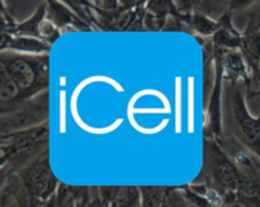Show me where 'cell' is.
<instances>
[{
	"label": "cell",
	"instance_id": "6da1fadb",
	"mask_svg": "<svg viewBox=\"0 0 260 207\" xmlns=\"http://www.w3.org/2000/svg\"><path fill=\"white\" fill-rule=\"evenodd\" d=\"M4 69L19 88L24 101L33 98L50 86V55H27L4 50L0 55Z\"/></svg>",
	"mask_w": 260,
	"mask_h": 207
},
{
	"label": "cell",
	"instance_id": "7a4b0ae2",
	"mask_svg": "<svg viewBox=\"0 0 260 207\" xmlns=\"http://www.w3.org/2000/svg\"><path fill=\"white\" fill-rule=\"evenodd\" d=\"M50 150V124L2 136V180Z\"/></svg>",
	"mask_w": 260,
	"mask_h": 207
},
{
	"label": "cell",
	"instance_id": "3957f363",
	"mask_svg": "<svg viewBox=\"0 0 260 207\" xmlns=\"http://www.w3.org/2000/svg\"><path fill=\"white\" fill-rule=\"evenodd\" d=\"M205 185L222 193L226 203L235 202L240 173L230 155L215 139L205 137L203 141V165L200 177Z\"/></svg>",
	"mask_w": 260,
	"mask_h": 207
},
{
	"label": "cell",
	"instance_id": "277c9868",
	"mask_svg": "<svg viewBox=\"0 0 260 207\" xmlns=\"http://www.w3.org/2000/svg\"><path fill=\"white\" fill-rule=\"evenodd\" d=\"M226 99L229 124L234 139L260 160V117L255 119L248 111L238 81L228 80Z\"/></svg>",
	"mask_w": 260,
	"mask_h": 207
},
{
	"label": "cell",
	"instance_id": "5b68a950",
	"mask_svg": "<svg viewBox=\"0 0 260 207\" xmlns=\"http://www.w3.org/2000/svg\"><path fill=\"white\" fill-rule=\"evenodd\" d=\"M50 121V92L46 91L24 103L18 106L9 113L0 116V135L17 134L24 130L42 126Z\"/></svg>",
	"mask_w": 260,
	"mask_h": 207
},
{
	"label": "cell",
	"instance_id": "8992f818",
	"mask_svg": "<svg viewBox=\"0 0 260 207\" xmlns=\"http://www.w3.org/2000/svg\"><path fill=\"white\" fill-rule=\"evenodd\" d=\"M17 174L25 192L41 203L51 200L60 188V183L51 168L50 150L40 155Z\"/></svg>",
	"mask_w": 260,
	"mask_h": 207
},
{
	"label": "cell",
	"instance_id": "52a82bcc",
	"mask_svg": "<svg viewBox=\"0 0 260 207\" xmlns=\"http://www.w3.org/2000/svg\"><path fill=\"white\" fill-rule=\"evenodd\" d=\"M50 43L41 38L23 37L2 33V51L9 50L27 55H46L51 50Z\"/></svg>",
	"mask_w": 260,
	"mask_h": 207
},
{
	"label": "cell",
	"instance_id": "ba28073f",
	"mask_svg": "<svg viewBox=\"0 0 260 207\" xmlns=\"http://www.w3.org/2000/svg\"><path fill=\"white\" fill-rule=\"evenodd\" d=\"M24 102L17 84L4 69L0 68V113H9Z\"/></svg>",
	"mask_w": 260,
	"mask_h": 207
},
{
	"label": "cell",
	"instance_id": "9c48e42d",
	"mask_svg": "<svg viewBox=\"0 0 260 207\" xmlns=\"http://www.w3.org/2000/svg\"><path fill=\"white\" fill-rule=\"evenodd\" d=\"M222 66L228 80H248L245 61L239 51H226L222 56Z\"/></svg>",
	"mask_w": 260,
	"mask_h": 207
},
{
	"label": "cell",
	"instance_id": "30bf717a",
	"mask_svg": "<svg viewBox=\"0 0 260 207\" xmlns=\"http://www.w3.org/2000/svg\"><path fill=\"white\" fill-rule=\"evenodd\" d=\"M46 12H47V2L43 3L42 7L37 9V12L33 14L32 18H29L25 22L15 25L8 35L12 36H23V37H35L41 38L40 27L43 20L46 19ZM42 40V38H41Z\"/></svg>",
	"mask_w": 260,
	"mask_h": 207
},
{
	"label": "cell",
	"instance_id": "8fae6325",
	"mask_svg": "<svg viewBox=\"0 0 260 207\" xmlns=\"http://www.w3.org/2000/svg\"><path fill=\"white\" fill-rule=\"evenodd\" d=\"M46 19L50 20L53 25L61 28L68 24H75V23H83V20L71 13L69 8L65 7V3L58 2H47V12H46Z\"/></svg>",
	"mask_w": 260,
	"mask_h": 207
},
{
	"label": "cell",
	"instance_id": "7c38bea8",
	"mask_svg": "<svg viewBox=\"0 0 260 207\" xmlns=\"http://www.w3.org/2000/svg\"><path fill=\"white\" fill-rule=\"evenodd\" d=\"M140 207H162L167 187L162 186H141Z\"/></svg>",
	"mask_w": 260,
	"mask_h": 207
},
{
	"label": "cell",
	"instance_id": "4fadbf2b",
	"mask_svg": "<svg viewBox=\"0 0 260 207\" xmlns=\"http://www.w3.org/2000/svg\"><path fill=\"white\" fill-rule=\"evenodd\" d=\"M162 207H196L188 198L183 187H167Z\"/></svg>",
	"mask_w": 260,
	"mask_h": 207
},
{
	"label": "cell",
	"instance_id": "5bb4252c",
	"mask_svg": "<svg viewBox=\"0 0 260 207\" xmlns=\"http://www.w3.org/2000/svg\"><path fill=\"white\" fill-rule=\"evenodd\" d=\"M40 35L43 41H46L47 43L52 45V43L57 40L60 33H58L57 27H56V25H53L48 19H45L40 27Z\"/></svg>",
	"mask_w": 260,
	"mask_h": 207
},
{
	"label": "cell",
	"instance_id": "9a60e30c",
	"mask_svg": "<svg viewBox=\"0 0 260 207\" xmlns=\"http://www.w3.org/2000/svg\"><path fill=\"white\" fill-rule=\"evenodd\" d=\"M57 207H70V192L69 186L60 185L57 191Z\"/></svg>",
	"mask_w": 260,
	"mask_h": 207
},
{
	"label": "cell",
	"instance_id": "2e32d148",
	"mask_svg": "<svg viewBox=\"0 0 260 207\" xmlns=\"http://www.w3.org/2000/svg\"><path fill=\"white\" fill-rule=\"evenodd\" d=\"M42 207H57V193L51 200H48Z\"/></svg>",
	"mask_w": 260,
	"mask_h": 207
},
{
	"label": "cell",
	"instance_id": "e0dca14e",
	"mask_svg": "<svg viewBox=\"0 0 260 207\" xmlns=\"http://www.w3.org/2000/svg\"><path fill=\"white\" fill-rule=\"evenodd\" d=\"M223 207H244L241 203H239L238 201H235V202H230V203H226Z\"/></svg>",
	"mask_w": 260,
	"mask_h": 207
},
{
	"label": "cell",
	"instance_id": "ac0fdd59",
	"mask_svg": "<svg viewBox=\"0 0 260 207\" xmlns=\"http://www.w3.org/2000/svg\"><path fill=\"white\" fill-rule=\"evenodd\" d=\"M258 79H259V84H260V66H259V70H258Z\"/></svg>",
	"mask_w": 260,
	"mask_h": 207
}]
</instances>
